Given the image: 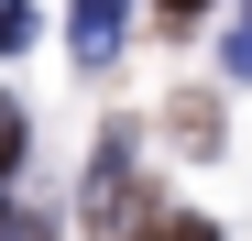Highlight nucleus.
Segmentation results:
<instances>
[{
	"label": "nucleus",
	"mask_w": 252,
	"mask_h": 241,
	"mask_svg": "<svg viewBox=\"0 0 252 241\" xmlns=\"http://www.w3.org/2000/svg\"><path fill=\"white\" fill-rule=\"evenodd\" d=\"M66 44H77V66H88V77H110V66H121V44H132V0H77Z\"/></svg>",
	"instance_id": "obj_1"
},
{
	"label": "nucleus",
	"mask_w": 252,
	"mask_h": 241,
	"mask_svg": "<svg viewBox=\"0 0 252 241\" xmlns=\"http://www.w3.org/2000/svg\"><path fill=\"white\" fill-rule=\"evenodd\" d=\"M121 241H220V219H197V209H132Z\"/></svg>",
	"instance_id": "obj_2"
},
{
	"label": "nucleus",
	"mask_w": 252,
	"mask_h": 241,
	"mask_svg": "<svg viewBox=\"0 0 252 241\" xmlns=\"http://www.w3.org/2000/svg\"><path fill=\"white\" fill-rule=\"evenodd\" d=\"M22 153H33V110L0 88V186H11V165H22Z\"/></svg>",
	"instance_id": "obj_3"
},
{
	"label": "nucleus",
	"mask_w": 252,
	"mask_h": 241,
	"mask_svg": "<svg viewBox=\"0 0 252 241\" xmlns=\"http://www.w3.org/2000/svg\"><path fill=\"white\" fill-rule=\"evenodd\" d=\"M220 66H230V77H252V0H241V11H230V33H220Z\"/></svg>",
	"instance_id": "obj_4"
},
{
	"label": "nucleus",
	"mask_w": 252,
	"mask_h": 241,
	"mask_svg": "<svg viewBox=\"0 0 252 241\" xmlns=\"http://www.w3.org/2000/svg\"><path fill=\"white\" fill-rule=\"evenodd\" d=\"M33 44V0H0V55H22Z\"/></svg>",
	"instance_id": "obj_5"
},
{
	"label": "nucleus",
	"mask_w": 252,
	"mask_h": 241,
	"mask_svg": "<svg viewBox=\"0 0 252 241\" xmlns=\"http://www.w3.org/2000/svg\"><path fill=\"white\" fill-rule=\"evenodd\" d=\"M11 241H55V219L44 209H11Z\"/></svg>",
	"instance_id": "obj_6"
},
{
	"label": "nucleus",
	"mask_w": 252,
	"mask_h": 241,
	"mask_svg": "<svg viewBox=\"0 0 252 241\" xmlns=\"http://www.w3.org/2000/svg\"><path fill=\"white\" fill-rule=\"evenodd\" d=\"M164 11H176V22H197V11H208V0H164Z\"/></svg>",
	"instance_id": "obj_7"
},
{
	"label": "nucleus",
	"mask_w": 252,
	"mask_h": 241,
	"mask_svg": "<svg viewBox=\"0 0 252 241\" xmlns=\"http://www.w3.org/2000/svg\"><path fill=\"white\" fill-rule=\"evenodd\" d=\"M0 241H11V209H0Z\"/></svg>",
	"instance_id": "obj_8"
}]
</instances>
